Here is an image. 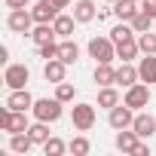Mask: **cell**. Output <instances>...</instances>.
Instances as JSON below:
<instances>
[{
    "label": "cell",
    "instance_id": "obj_1",
    "mask_svg": "<svg viewBox=\"0 0 156 156\" xmlns=\"http://www.w3.org/2000/svg\"><path fill=\"white\" fill-rule=\"evenodd\" d=\"M61 104H64V101H58V98H37L34 107H31V113H34V119H40V122H58L61 113H64Z\"/></svg>",
    "mask_w": 156,
    "mask_h": 156
},
{
    "label": "cell",
    "instance_id": "obj_2",
    "mask_svg": "<svg viewBox=\"0 0 156 156\" xmlns=\"http://www.w3.org/2000/svg\"><path fill=\"white\" fill-rule=\"evenodd\" d=\"M89 58H95V64H110L116 58V43L110 37H92L89 40Z\"/></svg>",
    "mask_w": 156,
    "mask_h": 156
},
{
    "label": "cell",
    "instance_id": "obj_3",
    "mask_svg": "<svg viewBox=\"0 0 156 156\" xmlns=\"http://www.w3.org/2000/svg\"><path fill=\"white\" fill-rule=\"evenodd\" d=\"M34 16H31V9H9V16H6V28L12 31V34H31L34 31Z\"/></svg>",
    "mask_w": 156,
    "mask_h": 156
},
{
    "label": "cell",
    "instance_id": "obj_4",
    "mask_svg": "<svg viewBox=\"0 0 156 156\" xmlns=\"http://www.w3.org/2000/svg\"><path fill=\"white\" fill-rule=\"evenodd\" d=\"M107 122H110V129H113V132H119V129H132V122H135V110H132L126 101H119L116 107H110Z\"/></svg>",
    "mask_w": 156,
    "mask_h": 156
},
{
    "label": "cell",
    "instance_id": "obj_5",
    "mask_svg": "<svg viewBox=\"0 0 156 156\" xmlns=\"http://www.w3.org/2000/svg\"><path fill=\"white\" fill-rule=\"evenodd\" d=\"M70 122L76 132H89L95 126V104H76L70 110Z\"/></svg>",
    "mask_w": 156,
    "mask_h": 156
},
{
    "label": "cell",
    "instance_id": "obj_6",
    "mask_svg": "<svg viewBox=\"0 0 156 156\" xmlns=\"http://www.w3.org/2000/svg\"><path fill=\"white\" fill-rule=\"evenodd\" d=\"M122 101H126L132 110H141V107H147V104H150V86H147V83H135V86H129Z\"/></svg>",
    "mask_w": 156,
    "mask_h": 156
},
{
    "label": "cell",
    "instance_id": "obj_7",
    "mask_svg": "<svg viewBox=\"0 0 156 156\" xmlns=\"http://www.w3.org/2000/svg\"><path fill=\"white\" fill-rule=\"evenodd\" d=\"M28 80H31V70H28L25 64H6V70H3V83H6L9 89H25Z\"/></svg>",
    "mask_w": 156,
    "mask_h": 156
},
{
    "label": "cell",
    "instance_id": "obj_8",
    "mask_svg": "<svg viewBox=\"0 0 156 156\" xmlns=\"http://www.w3.org/2000/svg\"><path fill=\"white\" fill-rule=\"evenodd\" d=\"M58 12H61V9L52 3V0H37L34 9H31V16H34L37 25H52V22L58 19Z\"/></svg>",
    "mask_w": 156,
    "mask_h": 156
},
{
    "label": "cell",
    "instance_id": "obj_9",
    "mask_svg": "<svg viewBox=\"0 0 156 156\" xmlns=\"http://www.w3.org/2000/svg\"><path fill=\"white\" fill-rule=\"evenodd\" d=\"M132 129L138 132V138H141V141H144V138H153V135H156V116H153V113H147V110H144V113H135Z\"/></svg>",
    "mask_w": 156,
    "mask_h": 156
},
{
    "label": "cell",
    "instance_id": "obj_10",
    "mask_svg": "<svg viewBox=\"0 0 156 156\" xmlns=\"http://www.w3.org/2000/svg\"><path fill=\"white\" fill-rule=\"evenodd\" d=\"M34 95L28 92V89H9V98H6V107H12V110H31L34 107Z\"/></svg>",
    "mask_w": 156,
    "mask_h": 156
},
{
    "label": "cell",
    "instance_id": "obj_11",
    "mask_svg": "<svg viewBox=\"0 0 156 156\" xmlns=\"http://www.w3.org/2000/svg\"><path fill=\"white\" fill-rule=\"evenodd\" d=\"M135 83H141V73H138V67H135L132 61H122V64L116 67V86L129 89V86H135Z\"/></svg>",
    "mask_w": 156,
    "mask_h": 156
},
{
    "label": "cell",
    "instance_id": "obj_12",
    "mask_svg": "<svg viewBox=\"0 0 156 156\" xmlns=\"http://www.w3.org/2000/svg\"><path fill=\"white\" fill-rule=\"evenodd\" d=\"M73 19L80 22V25H89V22H95V19H98V9H95V3H92V0H76V3H73Z\"/></svg>",
    "mask_w": 156,
    "mask_h": 156
},
{
    "label": "cell",
    "instance_id": "obj_13",
    "mask_svg": "<svg viewBox=\"0 0 156 156\" xmlns=\"http://www.w3.org/2000/svg\"><path fill=\"white\" fill-rule=\"evenodd\" d=\"M43 76H46V83H61L67 76V64L61 58H52V61L43 64Z\"/></svg>",
    "mask_w": 156,
    "mask_h": 156
},
{
    "label": "cell",
    "instance_id": "obj_14",
    "mask_svg": "<svg viewBox=\"0 0 156 156\" xmlns=\"http://www.w3.org/2000/svg\"><path fill=\"white\" fill-rule=\"evenodd\" d=\"M138 144H141V138H138L135 129H119V132H116V150H122V153H135Z\"/></svg>",
    "mask_w": 156,
    "mask_h": 156
},
{
    "label": "cell",
    "instance_id": "obj_15",
    "mask_svg": "<svg viewBox=\"0 0 156 156\" xmlns=\"http://www.w3.org/2000/svg\"><path fill=\"white\" fill-rule=\"evenodd\" d=\"M138 12H141L138 0H116V3H113V16H116L119 22H132Z\"/></svg>",
    "mask_w": 156,
    "mask_h": 156
},
{
    "label": "cell",
    "instance_id": "obj_16",
    "mask_svg": "<svg viewBox=\"0 0 156 156\" xmlns=\"http://www.w3.org/2000/svg\"><path fill=\"white\" fill-rule=\"evenodd\" d=\"M138 52H141V46H138V37L116 43V58H119V61H135V58H138Z\"/></svg>",
    "mask_w": 156,
    "mask_h": 156
},
{
    "label": "cell",
    "instance_id": "obj_17",
    "mask_svg": "<svg viewBox=\"0 0 156 156\" xmlns=\"http://www.w3.org/2000/svg\"><path fill=\"white\" fill-rule=\"evenodd\" d=\"M34 147V138L28 135V132H16V135H9V153H28Z\"/></svg>",
    "mask_w": 156,
    "mask_h": 156
},
{
    "label": "cell",
    "instance_id": "obj_18",
    "mask_svg": "<svg viewBox=\"0 0 156 156\" xmlns=\"http://www.w3.org/2000/svg\"><path fill=\"white\" fill-rule=\"evenodd\" d=\"M138 73H141V83H156V55H144L141 64H138Z\"/></svg>",
    "mask_w": 156,
    "mask_h": 156
},
{
    "label": "cell",
    "instance_id": "obj_19",
    "mask_svg": "<svg viewBox=\"0 0 156 156\" xmlns=\"http://www.w3.org/2000/svg\"><path fill=\"white\" fill-rule=\"evenodd\" d=\"M58 58H61L64 64H73L76 58H80V46H76L70 37H67V40H61V43H58Z\"/></svg>",
    "mask_w": 156,
    "mask_h": 156
},
{
    "label": "cell",
    "instance_id": "obj_20",
    "mask_svg": "<svg viewBox=\"0 0 156 156\" xmlns=\"http://www.w3.org/2000/svg\"><path fill=\"white\" fill-rule=\"evenodd\" d=\"M52 25H55V34H58L61 40H67V37L73 34V25H80V22H76L73 16H64V12H58V19H55Z\"/></svg>",
    "mask_w": 156,
    "mask_h": 156
},
{
    "label": "cell",
    "instance_id": "obj_21",
    "mask_svg": "<svg viewBox=\"0 0 156 156\" xmlns=\"http://www.w3.org/2000/svg\"><path fill=\"white\" fill-rule=\"evenodd\" d=\"M95 83H98V86H116V67H110V64H95Z\"/></svg>",
    "mask_w": 156,
    "mask_h": 156
},
{
    "label": "cell",
    "instance_id": "obj_22",
    "mask_svg": "<svg viewBox=\"0 0 156 156\" xmlns=\"http://www.w3.org/2000/svg\"><path fill=\"white\" fill-rule=\"evenodd\" d=\"M58 34H55V25H37L34 31H31V40L37 43V46H43V43H52Z\"/></svg>",
    "mask_w": 156,
    "mask_h": 156
},
{
    "label": "cell",
    "instance_id": "obj_23",
    "mask_svg": "<svg viewBox=\"0 0 156 156\" xmlns=\"http://www.w3.org/2000/svg\"><path fill=\"white\" fill-rule=\"evenodd\" d=\"M107 34H110V40H113V43H122V40L138 37V34H135V28H132V22H119V25H116V28H110Z\"/></svg>",
    "mask_w": 156,
    "mask_h": 156
},
{
    "label": "cell",
    "instance_id": "obj_24",
    "mask_svg": "<svg viewBox=\"0 0 156 156\" xmlns=\"http://www.w3.org/2000/svg\"><path fill=\"white\" fill-rule=\"evenodd\" d=\"M119 104V92L113 89V86H101V92H98V107H116Z\"/></svg>",
    "mask_w": 156,
    "mask_h": 156
},
{
    "label": "cell",
    "instance_id": "obj_25",
    "mask_svg": "<svg viewBox=\"0 0 156 156\" xmlns=\"http://www.w3.org/2000/svg\"><path fill=\"white\" fill-rule=\"evenodd\" d=\"M28 135L34 138V144H46V141L52 138V135H49V122H40V119H37V122L28 129Z\"/></svg>",
    "mask_w": 156,
    "mask_h": 156
},
{
    "label": "cell",
    "instance_id": "obj_26",
    "mask_svg": "<svg viewBox=\"0 0 156 156\" xmlns=\"http://www.w3.org/2000/svg\"><path fill=\"white\" fill-rule=\"evenodd\" d=\"M73 95H76V86L73 83H67V80L55 83V98L58 101H73Z\"/></svg>",
    "mask_w": 156,
    "mask_h": 156
},
{
    "label": "cell",
    "instance_id": "obj_27",
    "mask_svg": "<svg viewBox=\"0 0 156 156\" xmlns=\"http://www.w3.org/2000/svg\"><path fill=\"white\" fill-rule=\"evenodd\" d=\"M138 46H141L144 55H156V34H150V31L138 34Z\"/></svg>",
    "mask_w": 156,
    "mask_h": 156
},
{
    "label": "cell",
    "instance_id": "obj_28",
    "mask_svg": "<svg viewBox=\"0 0 156 156\" xmlns=\"http://www.w3.org/2000/svg\"><path fill=\"white\" fill-rule=\"evenodd\" d=\"M67 150H70L73 156H86V153L92 150V144H89V138H83V135H80V138H73V141L67 144Z\"/></svg>",
    "mask_w": 156,
    "mask_h": 156
},
{
    "label": "cell",
    "instance_id": "obj_29",
    "mask_svg": "<svg viewBox=\"0 0 156 156\" xmlns=\"http://www.w3.org/2000/svg\"><path fill=\"white\" fill-rule=\"evenodd\" d=\"M150 25H153V16H147L144 9L132 19V28H135V34H144V31H150Z\"/></svg>",
    "mask_w": 156,
    "mask_h": 156
},
{
    "label": "cell",
    "instance_id": "obj_30",
    "mask_svg": "<svg viewBox=\"0 0 156 156\" xmlns=\"http://www.w3.org/2000/svg\"><path fill=\"white\" fill-rule=\"evenodd\" d=\"M64 150H67V144H64L61 138H49V141L43 144V153H46V156H61Z\"/></svg>",
    "mask_w": 156,
    "mask_h": 156
},
{
    "label": "cell",
    "instance_id": "obj_31",
    "mask_svg": "<svg viewBox=\"0 0 156 156\" xmlns=\"http://www.w3.org/2000/svg\"><path fill=\"white\" fill-rule=\"evenodd\" d=\"M37 52H40L43 61H52V58H58V43L55 40L52 43H43V46H37Z\"/></svg>",
    "mask_w": 156,
    "mask_h": 156
},
{
    "label": "cell",
    "instance_id": "obj_32",
    "mask_svg": "<svg viewBox=\"0 0 156 156\" xmlns=\"http://www.w3.org/2000/svg\"><path fill=\"white\" fill-rule=\"evenodd\" d=\"M141 9H144L147 16H153V19H156V0H141Z\"/></svg>",
    "mask_w": 156,
    "mask_h": 156
},
{
    "label": "cell",
    "instance_id": "obj_33",
    "mask_svg": "<svg viewBox=\"0 0 156 156\" xmlns=\"http://www.w3.org/2000/svg\"><path fill=\"white\" fill-rule=\"evenodd\" d=\"M6 6H9V9H25L28 0H6Z\"/></svg>",
    "mask_w": 156,
    "mask_h": 156
},
{
    "label": "cell",
    "instance_id": "obj_34",
    "mask_svg": "<svg viewBox=\"0 0 156 156\" xmlns=\"http://www.w3.org/2000/svg\"><path fill=\"white\" fill-rule=\"evenodd\" d=\"M135 156H150V147H147V144H144V141H141V144H138V147H135Z\"/></svg>",
    "mask_w": 156,
    "mask_h": 156
},
{
    "label": "cell",
    "instance_id": "obj_35",
    "mask_svg": "<svg viewBox=\"0 0 156 156\" xmlns=\"http://www.w3.org/2000/svg\"><path fill=\"white\" fill-rule=\"evenodd\" d=\"M110 16H113V9H98V22H107Z\"/></svg>",
    "mask_w": 156,
    "mask_h": 156
},
{
    "label": "cell",
    "instance_id": "obj_36",
    "mask_svg": "<svg viewBox=\"0 0 156 156\" xmlns=\"http://www.w3.org/2000/svg\"><path fill=\"white\" fill-rule=\"evenodd\" d=\"M52 3H55L58 9H67V6H70V0H52Z\"/></svg>",
    "mask_w": 156,
    "mask_h": 156
},
{
    "label": "cell",
    "instance_id": "obj_37",
    "mask_svg": "<svg viewBox=\"0 0 156 156\" xmlns=\"http://www.w3.org/2000/svg\"><path fill=\"white\" fill-rule=\"evenodd\" d=\"M104 3H116V0H104Z\"/></svg>",
    "mask_w": 156,
    "mask_h": 156
},
{
    "label": "cell",
    "instance_id": "obj_38",
    "mask_svg": "<svg viewBox=\"0 0 156 156\" xmlns=\"http://www.w3.org/2000/svg\"><path fill=\"white\" fill-rule=\"evenodd\" d=\"M138 3H141V0H138Z\"/></svg>",
    "mask_w": 156,
    "mask_h": 156
}]
</instances>
